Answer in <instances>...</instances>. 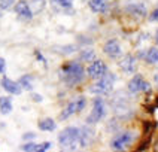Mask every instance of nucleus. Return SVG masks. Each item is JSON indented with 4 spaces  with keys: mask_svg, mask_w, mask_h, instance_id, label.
<instances>
[{
    "mask_svg": "<svg viewBox=\"0 0 158 152\" xmlns=\"http://www.w3.org/2000/svg\"><path fill=\"white\" fill-rule=\"evenodd\" d=\"M0 15H2V12H0Z\"/></svg>",
    "mask_w": 158,
    "mask_h": 152,
    "instance_id": "obj_36",
    "label": "nucleus"
},
{
    "mask_svg": "<svg viewBox=\"0 0 158 152\" xmlns=\"http://www.w3.org/2000/svg\"><path fill=\"white\" fill-rule=\"evenodd\" d=\"M23 137H24V140H33V139L36 137V134L35 133H26Z\"/></svg>",
    "mask_w": 158,
    "mask_h": 152,
    "instance_id": "obj_32",
    "label": "nucleus"
},
{
    "mask_svg": "<svg viewBox=\"0 0 158 152\" xmlns=\"http://www.w3.org/2000/svg\"><path fill=\"white\" fill-rule=\"evenodd\" d=\"M155 42L158 43V31H157V35H155Z\"/></svg>",
    "mask_w": 158,
    "mask_h": 152,
    "instance_id": "obj_35",
    "label": "nucleus"
},
{
    "mask_svg": "<svg viewBox=\"0 0 158 152\" xmlns=\"http://www.w3.org/2000/svg\"><path fill=\"white\" fill-rule=\"evenodd\" d=\"M18 84L21 85L23 89L31 91V89H33V76H31V75H23V76L18 79Z\"/></svg>",
    "mask_w": 158,
    "mask_h": 152,
    "instance_id": "obj_18",
    "label": "nucleus"
},
{
    "mask_svg": "<svg viewBox=\"0 0 158 152\" xmlns=\"http://www.w3.org/2000/svg\"><path fill=\"white\" fill-rule=\"evenodd\" d=\"M51 148V142H45V143H40L39 146H37V152H45L48 151Z\"/></svg>",
    "mask_w": 158,
    "mask_h": 152,
    "instance_id": "obj_28",
    "label": "nucleus"
},
{
    "mask_svg": "<svg viewBox=\"0 0 158 152\" xmlns=\"http://www.w3.org/2000/svg\"><path fill=\"white\" fill-rule=\"evenodd\" d=\"M143 58L148 64H158V48H149Z\"/></svg>",
    "mask_w": 158,
    "mask_h": 152,
    "instance_id": "obj_19",
    "label": "nucleus"
},
{
    "mask_svg": "<svg viewBox=\"0 0 158 152\" xmlns=\"http://www.w3.org/2000/svg\"><path fill=\"white\" fill-rule=\"evenodd\" d=\"M88 6H89V9H91L93 12L100 14V12L107 10L109 3H107V0H89V2H88Z\"/></svg>",
    "mask_w": 158,
    "mask_h": 152,
    "instance_id": "obj_15",
    "label": "nucleus"
},
{
    "mask_svg": "<svg viewBox=\"0 0 158 152\" xmlns=\"http://www.w3.org/2000/svg\"><path fill=\"white\" fill-rule=\"evenodd\" d=\"M103 52H105L109 58L116 60V58L121 57L123 49H121V45H119V42H118L116 39H109L105 43V46H103Z\"/></svg>",
    "mask_w": 158,
    "mask_h": 152,
    "instance_id": "obj_8",
    "label": "nucleus"
},
{
    "mask_svg": "<svg viewBox=\"0 0 158 152\" xmlns=\"http://www.w3.org/2000/svg\"><path fill=\"white\" fill-rule=\"evenodd\" d=\"M37 127H39L40 131H54L57 124H55V121L52 118H44L37 122Z\"/></svg>",
    "mask_w": 158,
    "mask_h": 152,
    "instance_id": "obj_16",
    "label": "nucleus"
},
{
    "mask_svg": "<svg viewBox=\"0 0 158 152\" xmlns=\"http://www.w3.org/2000/svg\"><path fill=\"white\" fill-rule=\"evenodd\" d=\"M149 19L151 21H158V6L152 12H151V15H149Z\"/></svg>",
    "mask_w": 158,
    "mask_h": 152,
    "instance_id": "obj_29",
    "label": "nucleus"
},
{
    "mask_svg": "<svg viewBox=\"0 0 158 152\" xmlns=\"http://www.w3.org/2000/svg\"><path fill=\"white\" fill-rule=\"evenodd\" d=\"M60 78L64 80L66 85L75 87L85 80V69L82 63L79 61H69L66 63L60 70Z\"/></svg>",
    "mask_w": 158,
    "mask_h": 152,
    "instance_id": "obj_1",
    "label": "nucleus"
},
{
    "mask_svg": "<svg viewBox=\"0 0 158 152\" xmlns=\"http://www.w3.org/2000/svg\"><path fill=\"white\" fill-rule=\"evenodd\" d=\"M37 143L35 142H30V143H26V145H23L21 146V151H24V152H37Z\"/></svg>",
    "mask_w": 158,
    "mask_h": 152,
    "instance_id": "obj_24",
    "label": "nucleus"
},
{
    "mask_svg": "<svg viewBox=\"0 0 158 152\" xmlns=\"http://www.w3.org/2000/svg\"><path fill=\"white\" fill-rule=\"evenodd\" d=\"M78 136L79 128L78 127H66L61 133L58 134V142L64 149L76 151L78 149Z\"/></svg>",
    "mask_w": 158,
    "mask_h": 152,
    "instance_id": "obj_3",
    "label": "nucleus"
},
{
    "mask_svg": "<svg viewBox=\"0 0 158 152\" xmlns=\"http://www.w3.org/2000/svg\"><path fill=\"white\" fill-rule=\"evenodd\" d=\"M125 12L128 15H131L134 18H145L148 15V9L145 6V3H128L125 6Z\"/></svg>",
    "mask_w": 158,
    "mask_h": 152,
    "instance_id": "obj_12",
    "label": "nucleus"
},
{
    "mask_svg": "<svg viewBox=\"0 0 158 152\" xmlns=\"http://www.w3.org/2000/svg\"><path fill=\"white\" fill-rule=\"evenodd\" d=\"M75 101H76V107H78V113L79 112H82L85 106H87V98L84 97V96H79V97L75 98Z\"/></svg>",
    "mask_w": 158,
    "mask_h": 152,
    "instance_id": "obj_23",
    "label": "nucleus"
},
{
    "mask_svg": "<svg viewBox=\"0 0 158 152\" xmlns=\"http://www.w3.org/2000/svg\"><path fill=\"white\" fill-rule=\"evenodd\" d=\"M106 113H107V107H106L105 100L102 97L94 98V101H93V110H91V113L87 116V124L93 125V124L100 122L106 116Z\"/></svg>",
    "mask_w": 158,
    "mask_h": 152,
    "instance_id": "obj_5",
    "label": "nucleus"
},
{
    "mask_svg": "<svg viewBox=\"0 0 158 152\" xmlns=\"http://www.w3.org/2000/svg\"><path fill=\"white\" fill-rule=\"evenodd\" d=\"M5 70H6V61H5V58H2V57H0V73L3 75Z\"/></svg>",
    "mask_w": 158,
    "mask_h": 152,
    "instance_id": "obj_30",
    "label": "nucleus"
},
{
    "mask_svg": "<svg viewBox=\"0 0 158 152\" xmlns=\"http://www.w3.org/2000/svg\"><path fill=\"white\" fill-rule=\"evenodd\" d=\"M55 6L58 8H63V9H72L73 6V2L72 0H51Z\"/></svg>",
    "mask_w": 158,
    "mask_h": 152,
    "instance_id": "obj_22",
    "label": "nucleus"
},
{
    "mask_svg": "<svg viewBox=\"0 0 158 152\" xmlns=\"http://www.w3.org/2000/svg\"><path fill=\"white\" fill-rule=\"evenodd\" d=\"M0 112L3 115H9L12 112V100L6 96H2L0 97Z\"/></svg>",
    "mask_w": 158,
    "mask_h": 152,
    "instance_id": "obj_17",
    "label": "nucleus"
},
{
    "mask_svg": "<svg viewBox=\"0 0 158 152\" xmlns=\"http://www.w3.org/2000/svg\"><path fill=\"white\" fill-rule=\"evenodd\" d=\"M79 60L84 63H91L93 60H96L94 49H82V51L79 52Z\"/></svg>",
    "mask_w": 158,
    "mask_h": 152,
    "instance_id": "obj_20",
    "label": "nucleus"
},
{
    "mask_svg": "<svg viewBox=\"0 0 158 152\" xmlns=\"http://www.w3.org/2000/svg\"><path fill=\"white\" fill-rule=\"evenodd\" d=\"M136 139V134L133 131H121V133H115V136L110 140V149L112 151H124L127 149Z\"/></svg>",
    "mask_w": 158,
    "mask_h": 152,
    "instance_id": "obj_4",
    "label": "nucleus"
},
{
    "mask_svg": "<svg viewBox=\"0 0 158 152\" xmlns=\"http://www.w3.org/2000/svg\"><path fill=\"white\" fill-rule=\"evenodd\" d=\"M154 82H155V87H157V89H158V72L154 75Z\"/></svg>",
    "mask_w": 158,
    "mask_h": 152,
    "instance_id": "obj_34",
    "label": "nucleus"
},
{
    "mask_svg": "<svg viewBox=\"0 0 158 152\" xmlns=\"http://www.w3.org/2000/svg\"><path fill=\"white\" fill-rule=\"evenodd\" d=\"M87 75L91 78V79H98L100 76H103L106 72H107V67H106V64L102 60H93V61L88 64L87 67Z\"/></svg>",
    "mask_w": 158,
    "mask_h": 152,
    "instance_id": "obj_7",
    "label": "nucleus"
},
{
    "mask_svg": "<svg viewBox=\"0 0 158 152\" xmlns=\"http://www.w3.org/2000/svg\"><path fill=\"white\" fill-rule=\"evenodd\" d=\"M94 130L89 127V124H87L85 127L79 128V136H78V146L81 148H87L89 143L93 142L94 139Z\"/></svg>",
    "mask_w": 158,
    "mask_h": 152,
    "instance_id": "obj_9",
    "label": "nucleus"
},
{
    "mask_svg": "<svg viewBox=\"0 0 158 152\" xmlns=\"http://www.w3.org/2000/svg\"><path fill=\"white\" fill-rule=\"evenodd\" d=\"M151 145V134H148V139L145 140V142L140 143V146H137V151H145V149H148Z\"/></svg>",
    "mask_w": 158,
    "mask_h": 152,
    "instance_id": "obj_27",
    "label": "nucleus"
},
{
    "mask_svg": "<svg viewBox=\"0 0 158 152\" xmlns=\"http://www.w3.org/2000/svg\"><path fill=\"white\" fill-rule=\"evenodd\" d=\"M155 127H157L155 122L152 124L151 121H145V122H143V134H151L152 131H154V128H155Z\"/></svg>",
    "mask_w": 158,
    "mask_h": 152,
    "instance_id": "obj_25",
    "label": "nucleus"
},
{
    "mask_svg": "<svg viewBox=\"0 0 158 152\" xmlns=\"http://www.w3.org/2000/svg\"><path fill=\"white\" fill-rule=\"evenodd\" d=\"M31 98H33V101H36V103H40L42 101V96L40 94H36V92L31 94Z\"/></svg>",
    "mask_w": 158,
    "mask_h": 152,
    "instance_id": "obj_31",
    "label": "nucleus"
},
{
    "mask_svg": "<svg viewBox=\"0 0 158 152\" xmlns=\"http://www.w3.org/2000/svg\"><path fill=\"white\" fill-rule=\"evenodd\" d=\"M0 85H2V88L5 89L6 92L12 94V96H19V94L23 92L21 85L18 84L17 80L9 79L8 76H3V78H2V80H0Z\"/></svg>",
    "mask_w": 158,
    "mask_h": 152,
    "instance_id": "obj_11",
    "label": "nucleus"
},
{
    "mask_svg": "<svg viewBox=\"0 0 158 152\" xmlns=\"http://www.w3.org/2000/svg\"><path fill=\"white\" fill-rule=\"evenodd\" d=\"M75 113H78V107H76V101H75V100H72V101H69V103L66 105V107L61 110V113H60V119H61V121H66V119L72 118Z\"/></svg>",
    "mask_w": 158,
    "mask_h": 152,
    "instance_id": "obj_14",
    "label": "nucleus"
},
{
    "mask_svg": "<svg viewBox=\"0 0 158 152\" xmlns=\"http://www.w3.org/2000/svg\"><path fill=\"white\" fill-rule=\"evenodd\" d=\"M115 79H116V76H115L114 73L106 72L103 76H100V78L97 79V82L94 85H91L89 92H91V94H96V96H106V94L112 92Z\"/></svg>",
    "mask_w": 158,
    "mask_h": 152,
    "instance_id": "obj_2",
    "label": "nucleus"
},
{
    "mask_svg": "<svg viewBox=\"0 0 158 152\" xmlns=\"http://www.w3.org/2000/svg\"><path fill=\"white\" fill-rule=\"evenodd\" d=\"M31 6H30V9H31V12L33 14H39V12H42L45 8V0H31Z\"/></svg>",
    "mask_w": 158,
    "mask_h": 152,
    "instance_id": "obj_21",
    "label": "nucleus"
},
{
    "mask_svg": "<svg viewBox=\"0 0 158 152\" xmlns=\"http://www.w3.org/2000/svg\"><path fill=\"white\" fill-rule=\"evenodd\" d=\"M36 58H37V60H39V61H42V63H45V58L44 57H42V55H40V52H39V51H36Z\"/></svg>",
    "mask_w": 158,
    "mask_h": 152,
    "instance_id": "obj_33",
    "label": "nucleus"
},
{
    "mask_svg": "<svg viewBox=\"0 0 158 152\" xmlns=\"http://www.w3.org/2000/svg\"><path fill=\"white\" fill-rule=\"evenodd\" d=\"M15 5V0H0V9L2 10H8Z\"/></svg>",
    "mask_w": 158,
    "mask_h": 152,
    "instance_id": "obj_26",
    "label": "nucleus"
},
{
    "mask_svg": "<svg viewBox=\"0 0 158 152\" xmlns=\"http://www.w3.org/2000/svg\"><path fill=\"white\" fill-rule=\"evenodd\" d=\"M14 9H15L17 15H19V17L24 18V19H31V18L35 17V14L30 9V5L27 3L26 0H18V2H15Z\"/></svg>",
    "mask_w": 158,
    "mask_h": 152,
    "instance_id": "obj_13",
    "label": "nucleus"
},
{
    "mask_svg": "<svg viewBox=\"0 0 158 152\" xmlns=\"http://www.w3.org/2000/svg\"><path fill=\"white\" fill-rule=\"evenodd\" d=\"M128 91L131 94H137V92H151V84L142 75H134L131 79L128 80Z\"/></svg>",
    "mask_w": 158,
    "mask_h": 152,
    "instance_id": "obj_6",
    "label": "nucleus"
},
{
    "mask_svg": "<svg viewBox=\"0 0 158 152\" xmlns=\"http://www.w3.org/2000/svg\"><path fill=\"white\" fill-rule=\"evenodd\" d=\"M119 67H121V70L124 73H127V75H131L136 72V67H137V60H136V57L131 55V54H127V55H124L123 58H121V61H119Z\"/></svg>",
    "mask_w": 158,
    "mask_h": 152,
    "instance_id": "obj_10",
    "label": "nucleus"
}]
</instances>
